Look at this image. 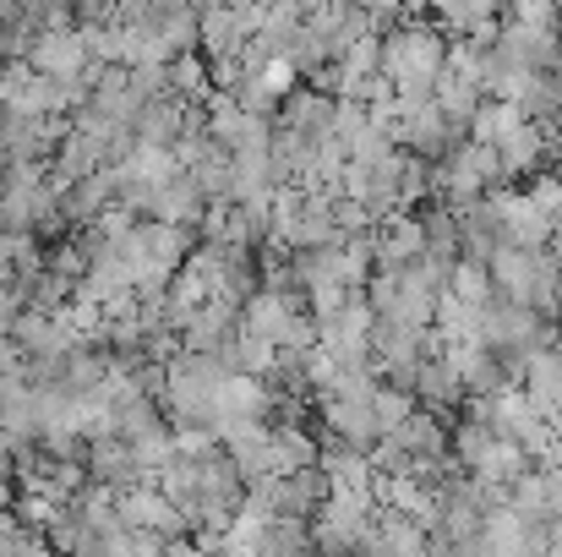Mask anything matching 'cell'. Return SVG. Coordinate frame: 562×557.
Masks as SVG:
<instances>
[{
    "mask_svg": "<svg viewBox=\"0 0 562 557\" xmlns=\"http://www.w3.org/2000/svg\"><path fill=\"white\" fill-rule=\"evenodd\" d=\"M22 60L38 66V71H49V77L77 82L82 66L93 60V49H88V33H82L77 22H55V27H38V33H33V44H27Z\"/></svg>",
    "mask_w": 562,
    "mask_h": 557,
    "instance_id": "1",
    "label": "cell"
},
{
    "mask_svg": "<svg viewBox=\"0 0 562 557\" xmlns=\"http://www.w3.org/2000/svg\"><path fill=\"white\" fill-rule=\"evenodd\" d=\"M415 399L426 404V410H437V415H459V404H464V382H459V371L448 356H426L420 371H415Z\"/></svg>",
    "mask_w": 562,
    "mask_h": 557,
    "instance_id": "2",
    "label": "cell"
},
{
    "mask_svg": "<svg viewBox=\"0 0 562 557\" xmlns=\"http://www.w3.org/2000/svg\"><path fill=\"white\" fill-rule=\"evenodd\" d=\"M367 404H372L376 437H382V432H393V426H398V421H404V415L420 404V399H415L409 388H393V382H382V377H376V382H372V399H367Z\"/></svg>",
    "mask_w": 562,
    "mask_h": 557,
    "instance_id": "3",
    "label": "cell"
},
{
    "mask_svg": "<svg viewBox=\"0 0 562 557\" xmlns=\"http://www.w3.org/2000/svg\"><path fill=\"white\" fill-rule=\"evenodd\" d=\"M356 5H361V11H382V5H398V11H404V0H356Z\"/></svg>",
    "mask_w": 562,
    "mask_h": 557,
    "instance_id": "4",
    "label": "cell"
},
{
    "mask_svg": "<svg viewBox=\"0 0 562 557\" xmlns=\"http://www.w3.org/2000/svg\"><path fill=\"white\" fill-rule=\"evenodd\" d=\"M218 5H257V0H218Z\"/></svg>",
    "mask_w": 562,
    "mask_h": 557,
    "instance_id": "5",
    "label": "cell"
}]
</instances>
